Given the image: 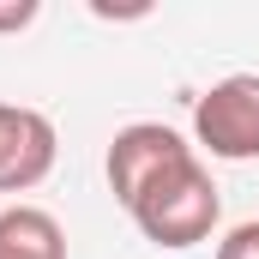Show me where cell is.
Listing matches in <instances>:
<instances>
[{
    "label": "cell",
    "mask_w": 259,
    "mask_h": 259,
    "mask_svg": "<svg viewBox=\"0 0 259 259\" xmlns=\"http://www.w3.org/2000/svg\"><path fill=\"white\" fill-rule=\"evenodd\" d=\"M217 211H223V199H217L211 169H205L199 157H187V163H175L169 175H157L145 193L133 199L127 217L145 229V241L181 253V247H199V241L217 229Z\"/></svg>",
    "instance_id": "1"
},
{
    "label": "cell",
    "mask_w": 259,
    "mask_h": 259,
    "mask_svg": "<svg viewBox=\"0 0 259 259\" xmlns=\"http://www.w3.org/2000/svg\"><path fill=\"white\" fill-rule=\"evenodd\" d=\"M193 139L223 163L259 157V72H229L193 103Z\"/></svg>",
    "instance_id": "2"
},
{
    "label": "cell",
    "mask_w": 259,
    "mask_h": 259,
    "mask_svg": "<svg viewBox=\"0 0 259 259\" xmlns=\"http://www.w3.org/2000/svg\"><path fill=\"white\" fill-rule=\"evenodd\" d=\"M187 157H193V145L175 127H163V121H133V127H121L109 139V193L133 211V199L145 193L157 175H169L175 163H187Z\"/></svg>",
    "instance_id": "3"
},
{
    "label": "cell",
    "mask_w": 259,
    "mask_h": 259,
    "mask_svg": "<svg viewBox=\"0 0 259 259\" xmlns=\"http://www.w3.org/2000/svg\"><path fill=\"white\" fill-rule=\"evenodd\" d=\"M55 169V121L42 109L0 103V193H30Z\"/></svg>",
    "instance_id": "4"
},
{
    "label": "cell",
    "mask_w": 259,
    "mask_h": 259,
    "mask_svg": "<svg viewBox=\"0 0 259 259\" xmlns=\"http://www.w3.org/2000/svg\"><path fill=\"white\" fill-rule=\"evenodd\" d=\"M0 259H66V229L42 205H6L0 211Z\"/></svg>",
    "instance_id": "5"
},
{
    "label": "cell",
    "mask_w": 259,
    "mask_h": 259,
    "mask_svg": "<svg viewBox=\"0 0 259 259\" xmlns=\"http://www.w3.org/2000/svg\"><path fill=\"white\" fill-rule=\"evenodd\" d=\"M217 259H259V223H235L217 241Z\"/></svg>",
    "instance_id": "6"
},
{
    "label": "cell",
    "mask_w": 259,
    "mask_h": 259,
    "mask_svg": "<svg viewBox=\"0 0 259 259\" xmlns=\"http://www.w3.org/2000/svg\"><path fill=\"white\" fill-rule=\"evenodd\" d=\"M36 24V0H0V30H24Z\"/></svg>",
    "instance_id": "7"
}]
</instances>
